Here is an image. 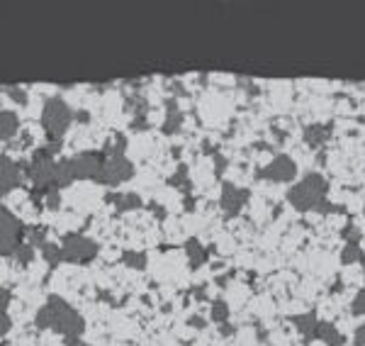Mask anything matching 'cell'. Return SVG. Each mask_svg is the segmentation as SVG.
Returning <instances> with one entry per match:
<instances>
[{"mask_svg": "<svg viewBox=\"0 0 365 346\" xmlns=\"http://www.w3.org/2000/svg\"><path fill=\"white\" fill-rule=\"evenodd\" d=\"M327 190H329V183L324 181V176L310 173V176H305L300 183H294L288 190V203L294 210H300V212L316 210V205L322 203V200H327Z\"/></svg>", "mask_w": 365, "mask_h": 346, "instance_id": "obj_1", "label": "cell"}, {"mask_svg": "<svg viewBox=\"0 0 365 346\" xmlns=\"http://www.w3.org/2000/svg\"><path fill=\"white\" fill-rule=\"evenodd\" d=\"M42 127L47 129L51 139H61L66 132H68V127L73 122V110L68 108V103L61 98H49L44 103L42 108Z\"/></svg>", "mask_w": 365, "mask_h": 346, "instance_id": "obj_2", "label": "cell"}, {"mask_svg": "<svg viewBox=\"0 0 365 346\" xmlns=\"http://www.w3.org/2000/svg\"><path fill=\"white\" fill-rule=\"evenodd\" d=\"M131 173H134V166L127 159L125 154H112L103 161V169H100L98 181L105 186H120V183L129 181Z\"/></svg>", "mask_w": 365, "mask_h": 346, "instance_id": "obj_3", "label": "cell"}, {"mask_svg": "<svg viewBox=\"0 0 365 346\" xmlns=\"http://www.w3.org/2000/svg\"><path fill=\"white\" fill-rule=\"evenodd\" d=\"M61 251H64L66 261H71V264H78V261H90V258L98 254V247L95 242H90L88 236L83 234H66L64 236V244H61Z\"/></svg>", "mask_w": 365, "mask_h": 346, "instance_id": "obj_4", "label": "cell"}, {"mask_svg": "<svg viewBox=\"0 0 365 346\" xmlns=\"http://www.w3.org/2000/svg\"><path fill=\"white\" fill-rule=\"evenodd\" d=\"M261 178L270 183H292L297 178V164L290 156L278 154L275 159H270L266 169H261Z\"/></svg>", "mask_w": 365, "mask_h": 346, "instance_id": "obj_5", "label": "cell"}, {"mask_svg": "<svg viewBox=\"0 0 365 346\" xmlns=\"http://www.w3.org/2000/svg\"><path fill=\"white\" fill-rule=\"evenodd\" d=\"M20 232H22L20 220L10 212V208H5L3 210V254L5 256H12L15 249L20 247Z\"/></svg>", "mask_w": 365, "mask_h": 346, "instance_id": "obj_6", "label": "cell"}, {"mask_svg": "<svg viewBox=\"0 0 365 346\" xmlns=\"http://www.w3.org/2000/svg\"><path fill=\"white\" fill-rule=\"evenodd\" d=\"M71 161V171H73V178H98L100 176V169H103V161H100V156L98 154H78V156H73V159H68Z\"/></svg>", "mask_w": 365, "mask_h": 346, "instance_id": "obj_7", "label": "cell"}, {"mask_svg": "<svg viewBox=\"0 0 365 346\" xmlns=\"http://www.w3.org/2000/svg\"><path fill=\"white\" fill-rule=\"evenodd\" d=\"M246 200H249V193H246L244 188H236V186H231V183H224L222 186L219 205H222L227 214H236L246 205Z\"/></svg>", "mask_w": 365, "mask_h": 346, "instance_id": "obj_8", "label": "cell"}, {"mask_svg": "<svg viewBox=\"0 0 365 346\" xmlns=\"http://www.w3.org/2000/svg\"><path fill=\"white\" fill-rule=\"evenodd\" d=\"M17 186H20V166H17L10 156H5V159H3V193L10 195Z\"/></svg>", "mask_w": 365, "mask_h": 346, "instance_id": "obj_9", "label": "cell"}, {"mask_svg": "<svg viewBox=\"0 0 365 346\" xmlns=\"http://www.w3.org/2000/svg\"><path fill=\"white\" fill-rule=\"evenodd\" d=\"M319 319H316L314 312H307V314H300V317L294 319V327H297V332H300L302 336H305L307 341L314 339L316 332H319Z\"/></svg>", "mask_w": 365, "mask_h": 346, "instance_id": "obj_10", "label": "cell"}, {"mask_svg": "<svg viewBox=\"0 0 365 346\" xmlns=\"http://www.w3.org/2000/svg\"><path fill=\"white\" fill-rule=\"evenodd\" d=\"M329 137H331V127L329 125H310L305 129V142L310 144V147H319V144H324Z\"/></svg>", "mask_w": 365, "mask_h": 346, "instance_id": "obj_11", "label": "cell"}, {"mask_svg": "<svg viewBox=\"0 0 365 346\" xmlns=\"http://www.w3.org/2000/svg\"><path fill=\"white\" fill-rule=\"evenodd\" d=\"M0 132H3V139H12L20 132V117H17L15 110H3V120H0Z\"/></svg>", "mask_w": 365, "mask_h": 346, "instance_id": "obj_12", "label": "cell"}, {"mask_svg": "<svg viewBox=\"0 0 365 346\" xmlns=\"http://www.w3.org/2000/svg\"><path fill=\"white\" fill-rule=\"evenodd\" d=\"M316 339H322L324 344H329V346H341V344H344V336L338 334L336 327H333V324H329V322H322V324H319Z\"/></svg>", "mask_w": 365, "mask_h": 346, "instance_id": "obj_13", "label": "cell"}, {"mask_svg": "<svg viewBox=\"0 0 365 346\" xmlns=\"http://www.w3.org/2000/svg\"><path fill=\"white\" fill-rule=\"evenodd\" d=\"M363 258H365V254H363V249H360V244H353V242H346V247H344V251H341V261H344L346 266H351V264H363Z\"/></svg>", "mask_w": 365, "mask_h": 346, "instance_id": "obj_14", "label": "cell"}, {"mask_svg": "<svg viewBox=\"0 0 365 346\" xmlns=\"http://www.w3.org/2000/svg\"><path fill=\"white\" fill-rule=\"evenodd\" d=\"M115 205H117V210H136V208H142V198L134 195V193H129V195H117Z\"/></svg>", "mask_w": 365, "mask_h": 346, "instance_id": "obj_15", "label": "cell"}, {"mask_svg": "<svg viewBox=\"0 0 365 346\" xmlns=\"http://www.w3.org/2000/svg\"><path fill=\"white\" fill-rule=\"evenodd\" d=\"M122 261H125L127 266H131V269H144V264H147L144 254H139V251H125Z\"/></svg>", "mask_w": 365, "mask_h": 346, "instance_id": "obj_16", "label": "cell"}, {"mask_svg": "<svg viewBox=\"0 0 365 346\" xmlns=\"http://www.w3.org/2000/svg\"><path fill=\"white\" fill-rule=\"evenodd\" d=\"M188 254H190V261H192V266H200L202 261H205V251L200 249V244H188Z\"/></svg>", "mask_w": 365, "mask_h": 346, "instance_id": "obj_17", "label": "cell"}, {"mask_svg": "<svg viewBox=\"0 0 365 346\" xmlns=\"http://www.w3.org/2000/svg\"><path fill=\"white\" fill-rule=\"evenodd\" d=\"M227 314H229V310L224 308V302H214V305H212V319H214V322H224V319H227Z\"/></svg>", "mask_w": 365, "mask_h": 346, "instance_id": "obj_18", "label": "cell"}, {"mask_svg": "<svg viewBox=\"0 0 365 346\" xmlns=\"http://www.w3.org/2000/svg\"><path fill=\"white\" fill-rule=\"evenodd\" d=\"M351 312H353V314H365V291H360L358 295H355L353 305H351Z\"/></svg>", "mask_w": 365, "mask_h": 346, "instance_id": "obj_19", "label": "cell"}, {"mask_svg": "<svg viewBox=\"0 0 365 346\" xmlns=\"http://www.w3.org/2000/svg\"><path fill=\"white\" fill-rule=\"evenodd\" d=\"M355 344H358V346H365V324L360 327L358 332H355Z\"/></svg>", "mask_w": 365, "mask_h": 346, "instance_id": "obj_20", "label": "cell"}, {"mask_svg": "<svg viewBox=\"0 0 365 346\" xmlns=\"http://www.w3.org/2000/svg\"><path fill=\"white\" fill-rule=\"evenodd\" d=\"M363 273H365V258H363Z\"/></svg>", "mask_w": 365, "mask_h": 346, "instance_id": "obj_21", "label": "cell"}]
</instances>
